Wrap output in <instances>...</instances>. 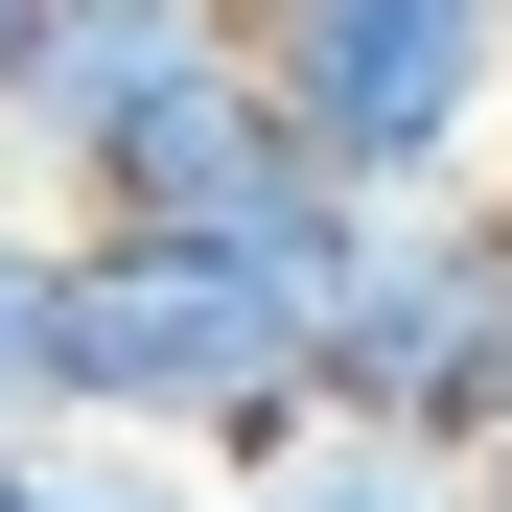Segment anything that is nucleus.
<instances>
[{
	"label": "nucleus",
	"mask_w": 512,
	"mask_h": 512,
	"mask_svg": "<svg viewBox=\"0 0 512 512\" xmlns=\"http://www.w3.org/2000/svg\"><path fill=\"white\" fill-rule=\"evenodd\" d=\"M350 187L233 210V233H70V419H117V443H187L210 489L280 466L326 419V280H350Z\"/></svg>",
	"instance_id": "f257e3e1"
},
{
	"label": "nucleus",
	"mask_w": 512,
	"mask_h": 512,
	"mask_svg": "<svg viewBox=\"0 0 512 512\" xmlns=\"http://www.w3.org/2000/svg\"><path fill=\"white\" fill-rule=\"evenodd\" d=\"M0 187L70 233H233L303 187L280 94H256V0H70L0 94Z\"/></svg>",
	"instance_id": "f03ea898"
},
{
	"label": "nucleus",
	"mask_w": 512,
	"mask_h": 512,
	"mask_svg": "<svg viewBox=\"0 0 512 512\" xmlns=\"http://www.w3.org/2000/svg\"><path fill=\"white\" fill-rule=\"evenodd\" d=\"M256 94L326 163L350 210H443V187H512V24L489 0H256Z\"/></svg>",
	"instance_id": "7ed1b4c3"
},
{
	"label": "nucleus",
	"mask_w": 512,
	"mask_h": 512,
	"mask_svg": "<svg viewBox=\"0 0 512 512\" xmlns=\"http://www.w3.org/2000/svg\"><path fill=\"white\" fill-rule=\"evenodd\" d=\"M326 419L443 443V466L512 443V187H443V210L350 233V280H326Z\"/></svg>",
	"instance_id": "20e7f679"
},
{
	"label": "nucleus",
	"mask_w": 512,
	"mask_h": 512,
	"mask_svg": "<svg viewBox=\"0 0 512 512\" xmlns=\"http://www.w3.org/2000/svg\"><path fill=\"white\" fill-rule=\"evenodd\" d=\"M233 512H489V466H443V443H373V419H303L280 466H233Z\"/></svg>",
	"instance_id": "39448f33"
},
{
	"label": "nucleus",
	"mask_w": 512,
	"mask_h": 512,
	"mask_svg": "<svg viewBox=\"0 0 512 512\" xmlns=\"http://www.w3.org/2000/svg\"><path fill=\"white\" fill-rule=\"evenodd\" d=\"M47 512H233L187 443H117V419H70V443H47Z\"/></svg>",
	"instance_id": "423d86ee"
},
{
	"label": "nucleus",
	"mask_w": 512,
	"mask_h": 512,
	"mask_svg": "<svg viewBox=\"0 0 512 512\" xmlns=\"http://www.w3.org/2000/svg\"><path fill=\"white\" fill-rule=\"evenodd\" d=\"M47 24H70V0H0V94H24V47H47Z\"/></svg>",
	"instance_id": "0eeeda50"
},
{
	"label": "nucleus",
	"mask_w": 512,
	"mask_h": 512,
	"mask_svg": "<svg viewBox=\"0 0 512 512\" xmlns=\"http://www.w3.org/2000/svg\"><path fill=\"white\" fill-rule=\"evenodd\" d=\"M0 512H47V443H0Z\"/></svg>",
	"instance_id": "6e6552de"
},
{
	"label": "nucleus",
	"mask_w": 512,
	"mask_h": 512,
	"mask_svg": "<svg viewBox=\"0 0 512 512\" xmlns=\"http://www.w3.org/2000/svg\"><path fill=\"white\" fill-rule=\"evenodd\" d=\"M489 512H512V443H489Z\"/></svg>",
	"instance_id": "1a4fd4ad"
},
{
	"label": "nucleus",
	"mask_w": 512,
	"mask_h": 512,
	"mask_svg": "<svg viewBox=\"0 0 512 512\" xmlns=\"http://www.w3.org/2000/svg\"><path fill=\"white\" fill-rule=\"evenodd\" d=\"M489 24H512V0H489Z\"/></svg>",
	"instance_id": "9d476101"
}]
</instances>
